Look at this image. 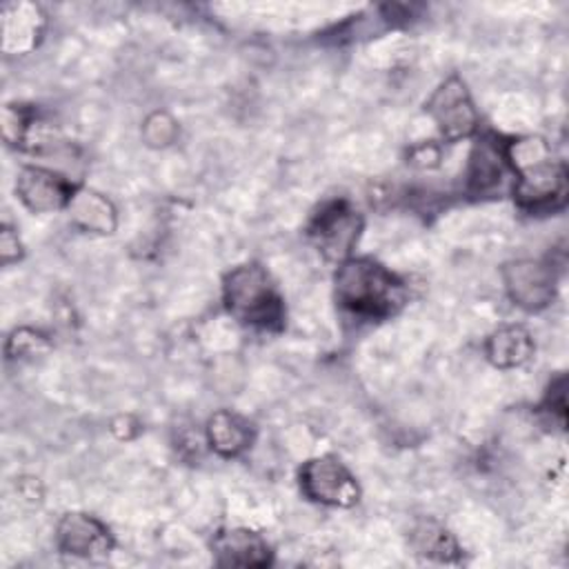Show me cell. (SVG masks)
<instances>
[{
	"mask_svg": "<svg viewBox=\"0 0 569 569\" xmlns=\"http://www.w3.org/2000/svg\"><path fill=\"white\" fill-rule=\"evenodd\" d=\"M333 284L338 305L362 320H385L407 302L405 282L369 258L340 262Z\"/></svg>",
	"mask_w": 569,
	"mask_h": 569,
	"instance_id": "1",
	"label": "cell"
},
{
	"mask_svg": "<svg viewBox=\"0 0 569 569\" xmlns=\"http://www.w3.org/2000/svg\"><path fill=\"white\" fill-rule=\"evenodd\" d=\"M513 198L529 213H551L567 202V169L551 153L513 169Z\"/></svg>",
	"mask_w": 569,
	"mask_h": 569,
	"instance_id": "3",
	"label": "cell"
},
{
	"mask_svg": "<svg viewBox=\"0 0 569 569\" xmlns=\"http://www.w3.org/2000/svg\"><path fill=\"white\" fill-rule=\"evenodd\" d=\"M502 280L509 298L527 309H545L556 296V271L549 262L513 260L502 267Z\"/></svg>",
	"mask_w": 569,
	"mask_h": 569,
	"instance_id": "7",
	"label": "cell"
},
{
	"mask_svg": "<svg viewBox=\"0 0 569 569\" xmlns=\"http://www.w3.org/2000/svg\"><path fill=\"white\" fill-rule=\"evenodd\" d=\"M44 31V13L31 2L2 4V49L4 53L31 51Z\"/></svg>",
	"mask_w": 569,
	"mask_h": 569,
	"instance_id": "10",
	"label": "cell"
},
{
	"mask_svg": "<svg viewBox=\"0 0 569 569\" xmlns=\"http://www.w3.org/2000/svg\"><path fill=\"white\" fill-rule=\"evenodd\" d=\"M362 231V216L349 200L325 202L309 220L307 236L318 253L331 262H345Z\"/></svg>",
	"mask_w": 569,
	"mask_h": 569,
	"instance_id": "4",
	"label": "cell"
},
{
	"mask_svg": "<svg viewBox=\"0 0 569 569\" xmlns=\"http://www.w3.org/2000/svg\"><path fill=\"white\" fill-rule=\"evenodd\" d=\"M505 167H507L505 142H498V138L493 136L480 138L469 153V164H467L469 193L480 196L498 187L505 176Z\"/></svg>",
	"mask_w": 569,
	"mask_h": 569,
	"instance_id": "12",
	"label": "cell"
},
{
	"mask_svg": "<svg viewBox=\"0 0 569 569\" xmlns=\"http://www.w3.org/2000/svg\"><path fill=\"white\" fill-rule=\"evenodd\" d=\"M413 547L418 553L440 562H451L460 556V547L456 538L433 520H422L413 529Z\"/></svg>",
	"mask_w": 569,
	"mask_h": 569,
	"instance_id": "16",
	"label": "cell"
},
{
	"mask_svg": "<svg viewBox=\"0 0 569 569\" xmlns=\"http://www.w3.org/2000/svg\"><path fill=\"white\" fill-rule=\"evenodd\" d=\"M56 545L62 553L80 558H102L111 551L109 529L87 513H67L56 527Z\"/></svg>",
	"mask_w": 569,
	"mask_h": 569,
	"instance_id": "9",
	"label": "cell"
},
{
	"mask_svg": "<svg viewBox=\"0 0 569 569\" xmlns=\"http://www.w3.org/2000/svg\"><path fill=\"white\" fill-rule=\"evenodd\" d=\"M211 549L224 567H264L271 560L267 540L249 529H224L216 533Z\"/></svg>",
	"mask_w": 569,
	"mask_h": 569,
	"instance_id": "11",
	"label": "cell"
},
{
	"mask_svg": "<svg viewBox=\"0 0 569 569\" xmlns=\"http://www.w3.org/2000/svg\"><path fill=\"white\" fill-rule=\"evenodd\" d=\"M427 113L438 124L445 140L469 138L478 129V113L465 82L458 76L447 78L427 100Z\"/></svg>",
	"mask_w": 569,
	"mask_h": 569,
	"instance_id": "6",
	"label": "cell"
},
{
	"mask_svg": "<svg viewBox=\"0 0 569 569\" xmlns=\"http://www.w3.org/2000/svg\"><path fill=\"white\" fill-rule=\"evenodd\" d=\"M49 347L47 338L33 329H18L7 340V356L9 358H24L36 356Z\"/></svg>",
	"mask_w": 569,
	"mask_h": 569,
	"instance_id": "17",
	"label": "cell"
},
{
	"mask_svg": "<svg viewBox=\"0 0 569 569\" xmlns=\"http://www.w3.org/2000/svg\"><path fill=\"white\" fill-rule=\"evenodd\" d=\"M67 211H69L71 224H76L82 231L111 233L118 224L111 200H107V196L87 187H76L67 204Z\"/></svg>",
	"mask_w": 569,
	"mask_h": 569,
	"instance_id": "13",
	"label": "cell"
},
{
	"mask_svg": "<svg viewBox=\"0 0 569 569\" xmlns=\"http://www.w3.org/2000/svg\"><path fill=\"white\" fill-rule=\"evenodd\" d=\"M300 487L307 498L331 507H351L360 498L356 478L331 456L307 460L300 469Z\"/></svg>",
	"mask_w": 569,
	"mask_h": 569,
	"instance_id": "5",
	"label": "cell"
},
{
	"mask_svg": "<svg viewBox=\"0 0 569 569\" xmlns=\"http://www.w3.org/2000/svg\"><path fill=\"white\" fill-rule=\"evenodd\" d=\"M142 133H144L149 144L164 147V144H169L176 138V122L167 113L158 111V113L147 118Z\"/></svg>",
	"mask_w": 569,
	"mask_h": 569,
	"instance_id": "18",
	"label": "cell"
},
{
	"mask_svg": "<svg viewBox=\"0 0 569 569\" xmlns=\"http://www.w3.org/2000/svg\"><path fill=\"white\" fill-rule=\"evenodd\" d=\"M76 187L60 173L44 167H22L16 180L20 202L33 213H53L67 209Z\"/></svg>",
	"mask_w": 569,
	"mask_h": 569,
	"instance_id": "8",
	"label": "cell"
},
{
	"mask_svg": "<svg viewBox=\"0 0 569 569\" xmlns=\"http://www.w3.org/2000/svg\"><path fill=\"white\" fill-rule=\"evenodd\" d=\"M536 351L531 333L525 327L509 325L493 331L487 340V358L500 369H511L525 365Z\"/></svg>",
	"mask_w": 569,
	"mask_h": 569,
	"instance_id": "15",
	"label": "cell"
},
{
	"mask_svg": "<svg viewBox=\"0 0 569 569\" xmlns=\"http://www.w3.org/2000/svg\"><path fill=\"white\" fill-rule=\"evenodd\" d=\"M22 253V247H20V240H18V233L9 227L2 229L0 233V256H2V262L9 264L11 260H18Z\"/></svg>",
	"mask_w": 569,
	"mask_h": 569,
	"instance_id": "19",
	"label": "cell"
},
{
	"mask_svg": "<svg viewBox=\"0 0 569 569\" xmlns=\"http://www.w3.org/2000/svg\"><path fill=\"white\" fill-rule=\"evenodd\" d=\"M251 425L227 409L216 411L207 422V440L216 453L222 458H233L251 445Z\"/></svg>",
	"mask_w": 569,
	"mask_h": 569,
	"instance_id": "14",
	"label": "cell"
},
{
	"mask_svg": "<svg viewBox=\"0 0 569 569\" xmlns=\"http://www.w3.org/2000/svg\"><path fill=\"white\" fill-rule=\"evenodd\" d=\"M227 311L242 325L278 331L284 325V302L260 264H240L231 269L222 284Z\"/></svg>",
	"mask_w": 569,
	"mask_h": 569,
	"instance_id": "2",
	"label": "cell"
}]
</instances>
